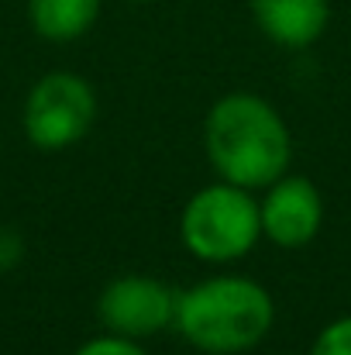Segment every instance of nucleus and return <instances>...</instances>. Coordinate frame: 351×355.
Returning a JSON list of instances; mask_svg holds the SVG:
<instances>
[{"instance_id": "7ed1b4c3", "label": "nucleus", "mask_w": 351, "mask_h": 355, "mask_svg": "<svg viewBox=\"0 0 351 355\" xmlns=\"http://www.w3.org/2000/svg\"><path fill=\"white\" fill-rule=\"evenodd\" d=\"M179 238L200 262H237L262 238V214L251 190L234 183H214L190 197L179 218Z\"/></svg>"}, {"instance_id": "0eeeda50", "label": "nucleus", "mask_w": 351, "mask_h": 355, "mask_svg": "<svg viewBox=\"0 0 351 355\" xmlns=\"http://www.w3.org/2000/svg\"><path fill=\"white\" fill-rule=\"evenodd\" d=\"M251 17L265 38L282 49L314 45L331 21L327 0H251Z\"/></svg>"}, {"instance_id": "f257e3e1", "label": "nucleus", "mask_w": 351, "mask_h": 355, "mask_svg": "<svg viewBox=\"0 0 351 355\" xmlns=\"http://www.w3.org/2000/svg\"><path fill=\"white\" fill-rule=\"evenodd\" d=\"M204 148L224 183L265 190L289 169L293 138L279 111L258 94H228L204 121Z\"/></svg>"}, {"instance_id": "39448f33", "label": "nucleus", "mask_w": 351, "mask_h": 355, "mask_svg": "<svg viewBox=\"0 0 351 355\" xmlns=\"http://www.w3.org/2000/svg\"><path fill=\"white\" fill-rule=\"evenodd\" d=\"M176 304H179V290H172L155 276H117L104 286L97 300V314L111 335L138 342L172 328Z\"/></svg>"}, {"instance_id": "9b49d317", "label": "nucleus", "mask_w": 351, "mask_h": 355, "mask_svg": "<svg viewBox=\"0 0 351 355\" xmlns=\"http://www.w3.org/2000/svg\"><path fill=\"white\" fill-rule=\"evenodd\" d=\"M21 252H24V241H21V235H17V232H10V228H0V269L17 266Z\"/></svg>"}, {"instance_id": "423d86ee", "label": "nucleus", "mask_w": 351, "mask_h": 355, "mask_svg": "<svg viewBox=\"0 0 351 355\" xmlns=\"http://www.w3.org/2000/svg\"><path fill=\"white\" fill-rule=\"evenodd\" d=\"M262 235L279 248H303L324 228V197L307 176H279L258 204Z\"/></svg>"}, {"instance_id": "f8f14e48", "label": "nucleus", "mask_w": 351, "mask_h": 355, "mask_svg": "<svg viewBox=\"0 0 351 355\" xmlns=\"http://www.w3.org/2000/svg\"><path fill=\"white\" fill-rule=\"evenodd\" d=\"M131 3H148V0H131Z\"/></svg>"}, {"instance_id": "9d476101", "label": "nucleus", "mask_w": 351, "mask_h": 355, "mask_svg": "<svg viewBox=\"0 0 351 355\" xmlns=\"http://www.w3.org/2000/svg\"><path fill=\"white\" fill-rule=\"evenodd\" d=\"M73 355H148L134 338H124V335H100V338H90L87 345H80Z\"/></svg>"}, {"instance_id": "20e7f679", "label": "nucleus", "mask_w": 351, "mask_h": 355, "mask_svg": "<svg viewBox=\"0 0 351 355\" xmlns=\"http://www.w3.org/2000/svg\"><path fill=\"white\" fill-rule=\"evenodd\" d=\"M97 118V94L76 73H48L42 76L24 101V135L35 148L59 152L87 138Z\"/></svg>"}, {"instance_id": "f03ea898", "label": "nucleus", "mask_w": 351, "mask_h": 355, "mask_svg": "<svg viewBox=\"0 0 351 355\" xmlns=\"http://www.w3.org/2000/svg\"><path fill=\"white\" fill-rule=\"evenodd\" d=\"M272 324L276 304L262 283L248 276H210L179 290L172 328L207 355H241L262 345Z\"/></svg>"}, {"instance_id": "6e6552de", "label": "nucleus", "mask_w": 351, "mask_h": 355, "mask_svg": "<svg viewBox=\"0 0 351 355\" xmlns=\"http://www.w3.org/2000/svg\"><path fill=\"white\" fill-rule=\"evenodd\" d=\"M28 17L45 42H76L97 24L100 0H28Z\"/></svg>"}, {"instance_id": "1a4fd4ad", "label": "nucleus", "mask_w": 351, "mask_h": 355, "mask_svg": "<svg viewBox=\"0 0 351 355\" xmlns=\"http://www.w3.org/2000/svg\"><path fill=\"white\" fill-rule=\"evenodd\" d=\"M310 355H351V314L331 321L310 345Z\"/></svg>"}]
</instances>
